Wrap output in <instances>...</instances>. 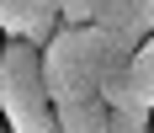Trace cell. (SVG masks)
I'll return each instance as SVG.
<instances>
[{"instance_id": "277c9868", "label": "cell", "mask_w": 154, "mask_h": 133, "mask_svg": "<svg viewBox=\"0 0 154 133\" xmlns=\"http://www.w3.org/2000/svg\"><path fill=\"white\" fill-rule=\"evenodd\" d=\"M128 85H133V96L154 112V32L128 53Z\"/></svg>"}, {"instance_id": "3957f363", "label": "cell", "mask_w": 154, "mask_h": 133, "mask_svg": "<svg viewBox=\"0 0 154 133\" xmlns=\"http://www.w3.org/2000/svg\"><path fill=\"white\" fill-rule=\"evenodd\" d=\"M59 27H64L59 21V0H0V32L11 43L43 48Z\"/></svg>"}, {"instance_id": "52a82bcc", "label": "cell", "mask_w": 154, "mask_h": 133, "mask_svg": "<svg viewBox=\"0 0 154 133\" xmlns=\"http://www.w3.org/2000/svg\"><path fill=\"white\" fill-rule=\"evenodd\" d=\"M0 133H11V128H5V117H0Z\"/></svg>"}, {"instance_id": "7a4b0ae2", "label": "cell", "mask_w": 154, "mask_h": 133, "mask_svg": "<svg viewBox=\"0 0 154 133\" xmlns=\"http://www.w3.org/2000/svg\"><path fill=\"white\" fill-rule=\"evenodd\" d=\"M0 117L11 133H59V106L43 80V48L11 43L0 53Z\"/></svg>"}, {"instance_id": "5b68a950", "label": "cell", "mask_w": 154, "mask_h": 133, "mask_svg": "<svg viewBox=\"0 0 154 133\" xmlns=\"http://www.w3.org/2000/svg\"><path fill=\"white\" fill-rule=\"evenodd\" d=\"M101 0H59V21L64 27H91V16Z\"/></svg>"}, {"instance_id": "6da1fadb", "label": "cell", "mask_w": 154, "mask_h": 133, "mask_svg": "<svg viewBox=\"0 0 154 133\" xmlns=\"http://www.w3.org/2000/svg\"><path fill=\"white\" fill-rule=\"evenodd\" d=\"M117 59H128V48L112 43L101 27H59L43 43V80L53 106L101 101V80Z\"/></svg>"}, {"instance_id": "8992f818", "label": "cell", "mask_w": 154, "mask_h": 133, "mask_svg": "<svg viewBox=\"0 0 154 133\" xmlns=\"http://www.w3.org/2000/svg\"><path fill=\"white\" fill-rule=\"evenodd\" d=\"M0 53H5V32H0Z\"/></svg>"}]
</instances>
